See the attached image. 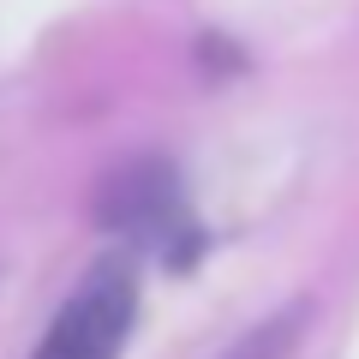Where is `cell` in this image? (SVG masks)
I'll return each instance as SVG.
<instances>
[{"label": "cell", "mask_w": 359, "mask_h": 359, "mask_svg": "<svg viewBox=\"0 0 359 359\" xmlns=\"http://www.w3.org/2000/svg\"><path fill=\"white\" fill-rule=\"evenodd\" d=\"M132 318H138V276H132L126 257H102L72 287L60 318L48 323L36 359H120Z\"/></svg>", "instance_id": "obj_1"}, {"label": "cell", "mask_w": 359, "mask_h": 359, "mask_svg": "<svg viewBox=\"0 0 359 359\" xmlns=\"http://www.w3.org/2000/svg\"><path fill=\"white\" fill-rule=\"evenodd\" d=\"M108 216L132 233H150V240H174V233H192L180 222V192L168 168H138L108 192Z\"/></svg>", "instance_id": "obj_2"}, {"label": "cell", "mask_w": 359, "mask_h": 359, "mask_svg": "<svg viewBox=\"0 0 359 359\" xmlns=\"http://www.w3.org/2000/svg\"><path fill=\"white\" fill-rule=\"evenodd\" d=\"M299 323H306V306H294V311H282V318L257 323V330L245 335V341L233 347L228 359H282V353H287V341H299Z\"/></svg>", "instance_id": "obj_3"}]
</instances>
